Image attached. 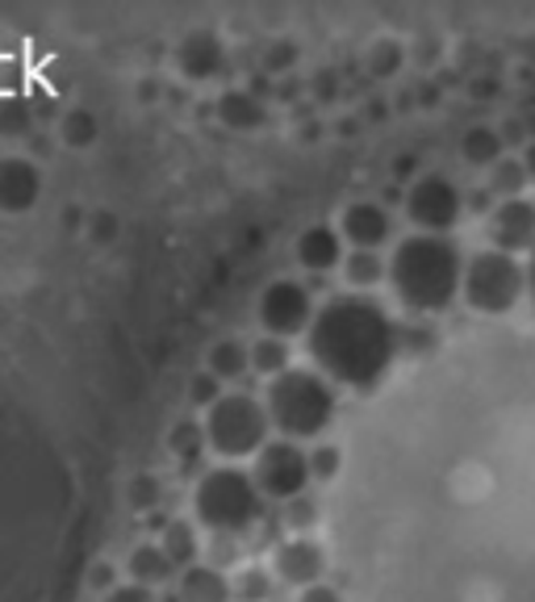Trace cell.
<instances>
[{"label":"cell","mask_w":535,"mask_h":602,"mask_svg":"<svg viewBox=\"0 0 535 602\" xmlns=\"http://www.w3.org/2000/svg\"><path fill=\"white\" fill-rule=\"evenodd\" d=\"M159 499H164V485H159L156 477L142 473V477L130 482V506H135V511H151V506H159Z\"/></svg>","instance_id":"cell-32"},{"label":"cell","mask_w":535,"mask_h":602,"mask_svg":"<svg viewBox=\"0 0 535 602\" xmlns=\"http://www.w3.org/2000/svg\"><path fill=\"white\" fill-rule=\"evenodd\" d=\"M406 214L418 230L427 235H444L460 223L465 214V193L452 185L448 176H418L415 185L406 189Z\"/></svg>","instance_id":"cell-9"},{"label":"cell","mask_w":535,"mask_h":602,"mask_svg":"<svg viewBox=\"0 0 535 602\" xmlns=\"http://www.w3.org/2000/svg\"><path fill=\"white\" fill-rule=\"evenodd\" d=\"M297 264L306 268V273L323 276L330 268H339L344 264V235H339V226H327V223H314L306 226L301 235H297Z\"/></svg>","instance_id":"cell-15"},{"label":"cell","mask_w":535,"mask_h":602,"mask_svg":"<svg viewBox=\"0 0 535 602\" xmlns=\"http://www.w3.org/2000/svg\"><path fill=\"white\" fill-rule=\"evenodd\" d=\"M159 549L168 552V561H172L176 569H192V565H197V552H201V535L192 532V523L176 519V523H168V527H164Z\"/></svg>","instance_id":"cell-20"},{"label":"cell","mask_w":535,"mask_h":602,"mask_svg":"<svg viewBox=\"0 0 535 602\" xmlns=\"http://www.w3.org/2000/svg\"><path fill=\"white\" fill-rule=\"evenodd\" d=\"M306 347H310L314 368L330 385L364 394L385 381L402 344H397V323L373 297L344 293V297H330L327 306L314 314Z\"/></svg>","instance_id":"cell-1"},{"label":"cell","mask_w":535,"mask_h":602,"mask_svg":"<svg viewBox=\"0 0 535 602\" xmlns=\"http://www.w3.org/2000/svg\"><path fill=\"white\" fill-rule=\"evenodd\" d=\"M259 327L264 335H277V339H289V335H310L314 327V297L301 280H273L268 289L259 293Z\"/></svg>","instance_id":"cell-8"},{"label":"cell","mask_w":535,"mask_h":602,"mask_svg":"<svg viewBox=\"0 0 535 602\" xmlns=\"http://www.w3.org/2000/svg\"><path fill=\"white\" fill-rule=\"evenodd\" d=\"M264 118H268V109H264V101H259L256 92H247V88H226L222 97H218V121H222L226 130H235V135L259 130Z\"/></svg>","instance_id":"cell-17"},{"label":"cell","mask_w":535,"mask_h":602,"mask_svg":"<svg viewBox=\"0 0 535 602\" xmlns=\"http://www.w3.org/2000/svg\"><path fill=\"white\" fill-rule=\"evenodd\" d=\"M34 126V105L26 97H0V138H26Z\"/></svg>","instance_id":"cell-26"},{"label":"cell","mask_w":535,"mask_h":602,"mask_svg":"<svg viewBox=\"0 0 535 602\" xmlns=\"http://www.w3.org/2000/svg\"><path fill=\"white\" fill-rule=\"evenodd\" d=\"M280 519H285V527L297 535H306L318 523V502L310 499V494H301V499L285 502V511H280Z\"/></svg>","instance_id":"cell-29"},{"label":"cell","mask_w":535,"mask_h":602,"mask_svg":"<svg viewBox=\"0 0 535 602\" xmlns=\"http://www.w3.org/2000/svg\"><path fill=\"white\" fill-rule=\"evenodd\" d=\"M389 285L410 314H439L465 289V259L444 235H410L389 256Z\"/></svg>","instance_id":"cell-2"},{"label":"cell","mask_w":535,"mask_h":602,"mask_svg":"<svg viewBox=\"0 0 535 602\" xmlns=\"http://www.w3.org/2000/svg\"><path fill=\"white\" fill-rule=\"evenodd\" d=\"M297 602H344L339 599V590H330V585H310V590H301V599Z\"/></svg>","instance_id":"cell-38"},{"label":"cell","mask_w":535,"mask_h":602,"mask_svg":"<svg viewBox=\"0 0 535 602\" xmlns=\"http://www.w3.org/2000/svg\"><path fill=\"white\" fill-rule=\"evenodd\" d=\"M523 168H527V180L535 185V142L527 147V151H523Z\"/></svg>","instance_id":"cell-39"},{"label":"cell","mask_w":535,"mask_h":602,"mask_svg":"<svg viewBox=\"0 0 535 602\" xmlns=\"http://www.w3.org/2000/svg\"><path fill=\"white\" fill-rule=\"evenodd\" d=\"M206 368L222 381V385H226V381L247 377V373H251V347L239 344V339H218V344L209 347Z\"/></svg>","instance_id":"cell-19"},{"label":"cell","mask_w":535,"mask_h":602,"mask_svg":"<svg viewBox=\"0 0 535 602\" xmlns=\"http://www.w3.org/2000/svg\"><path fill=\"white\" fill-rule=\"evenodd\" d=\"M88 235L97 243H113V235H118V223H113V214H97L92 223H88Z\"/></svg>","instance_id":"cell-37"},{"label":"cell","mask_w":535,"mask_h":602,"mask_svg":"<svg viewBox=\"0 0 535 602\" xmlns=\"http://www.w3.org/2000/svg\"><path fill=\"white\" fill-rule=\"evenodd\" d=\"M344 465V456H339V447L335 444H318L310 452V468H314V482H330L335 473Z\"/></svg>","instance_id":"cell-31"},{"label":"cell","mask_w":535,"mask_h":602,"mask_svg":"<svg viewBox=\"0 0 535 602\" xmlns=\"http://www.w3.org/2000/svg\"><path fill=\"white\" fill-rule=\"evenodd\" d=\"M235 599L239 602H268L273 599V578H268V569L259 565H247L235 578Z\"/></svg>","instance_id":"cell-28"},{"label":"cell","mask_w":535,"mask_h":602,"mask_svg":"<svg viewBox=\"0 0 535 602\" xmlns=\"http://www.w3.org/2000/svg\"><path fill=\"white\" fill-rule=\"evenodd\" d=\"M97 135H101V118H97L92 109H85V105H76V109H68V114L59 118V138H63L68 147H76V151L92 147Z\"/></svg>","instance_id":"cell-23"},{"label":"cell","mask_w":535,"mask_h":602,"mask_svg":"<svg viewBox=\"0 0 535 602\" xmlns=\"http://www.w3.org/2000/svg\"><path fill=\"white\" fill-rule=\"evenodd\" d=\"M264 411L285 440H310L335 423V385L318 368H289L268 381Z\"/></svg>","instance_id":"cell-4"},{"label":"cell","mask_w":535,"mask_h":602,"mask_svg":"<svg viewBox=\"0 0 535 602\" xmlns=\"http://www.w3.org/2000/svg\"><path fill=\"white\" fill-rule=\"evenodd\" d=\"M344 276L351 289H373L389 276V264L377 256V251H347L344 259Z\"/></svg>","instance_id":"cell-24"},{"label":"cell","mask_w":535,"mask_h":602,"mask_svg":"<svg viewBox=\"0 0 535 602\" xmlns=\"http://www.w3.org/2000/svg\"><path fill=\"white\" fill-rule=\"evenodd\" d=\"M527 285H532V302H535V251H532V268H527Z\"/></svg>","instance_id":"cell-40"},{"label":"cell","mask_w":535,"mask_h":602,"mask_svg":"<svg viewBox=\"0 0 535 602\" xmlns=\"http://www.w3.org/2000/svg\"><path fill=\"white\" fill-rule=\"evenodd\" d=\"M21 88H26V68H21V59L4 55L0 59V97H21Z\"/></svg>","instance_id":"cell-33"},{"label":"cell","mask_w":535,"mask_h":602,"mask_svg":"<svg viewBox=\"0 0 535 602\" xmlns=\"http://www.w3.org/2000/svg\"><path fill=\"white\" fill-rule=\"evenodd\" d=\"M339 235L351 243V251H380L394 235V218L377 201H351L339 218Z\"/></svg>","instance_id":"cell-10"},{"label":"cell","mask_w":535,"mask_h":602,"mask_svg":"<svg viewBox=\"0 0 535 602\" xmlns=\"http://www.w3.org/2000/svg\"><path fill=\"white\" fill-rule=\"evenodd\" d=\"M523 185H527V168H523V159H502L489 168V193H498L506 201H515L523 197Z\"/></svg>","instance_id":"cell-27"},{"label":"cell","mask_w":535,"mask_h":602,"mask_svg":"<svg viewBox=\"0 0 535 602\" xmlns=\"http://www.w3.org/2000/svg\"><path fill=\"white\" fill-rule=\"evenodd\" d=\"M222 394H226L222 381L214 377L209 368H201V373L189 381V402H192V406H201V411H209V406H214V402H218Z\"/></svg>","instance_id":"cell-30"},{"label":"cell","mask_w":535,"mask_h":602,"mask_svg":"<svg viewBox=\"0 0 535 602\" xmlns=\"http://www.w3.org/2000/svg\"><path fill=\"white\" fill-rule=\"evenodd\" d=\"M273 569H277V578L285 585L310 590V585H318L323 569H327V552L318 549L310 535H294V540H285V544L277 549Z\"/></svg>","instance_id":"cell-13"},{"label":"cell","mask_w":535,"mask_h":602,"mask_svg":"<svg viewBox=\"0 0 535 602\" xmlns=\"http://www.w3.org/2000/svg\"><path fill=\"white\" fill-rule=\"evenodd\" d=\"M126 569H130V582L147 585V590H151V585L172 582V573H176V565L168 561V552L159 549V544H139V549L130 552Z\"/></svg>","instance_id":"cell-18"},{"label":"cell","mask_w":535,"mask_h":602,"mask_svg":"<svg viewBox=\"0 0 535 602\" xmlns=\"http://www.w3.org/2000/svg\"><path fill=\"white\" fill-rule=\"evenodd\" d=\"M176 68L192 85H206L226 68V42L214 30H189L176 47Z\"/></svg>","instance_id":"cell-12"},{"label":"cell","mask_w":535,"mask_h":602,"mask_svg":"<svg viewBox=\"0 0 535 602\" xmlns=\"http://www.w3.org/2000/svg\"><path fill=\"white\" fill-rule=\"evenodd\" d=\"M489 235H494V251H535V201L527 197H515V201H502L494 223H489Z\"/></svg>","instance_id":"cell-14"},{"label":"cell","mask_w":535,"mask_h":602,"mask_svg":"<svg viewBox=\"0 0 535 602\" xmlns=\"http://www.w3.org/2000/svg\"><path fill=\"white\" fill-rule=\"evenodd\" d=\"M180 602H230L235 599V582L226 578L218 565H197L180 569V582H176Z\"/></svg>","instance_id":"cell-16"},{"label":"cell","mask_w":535,"mask_h":602,"mask_svg":"<svg viewBox=\"0 0 535 602\" xmlns=\"http://www.w3.org/2000/svg\"><path fill=\"white\" fill-rule=\"evenodd\" d=\"M368 68H373V76H394L402 68V51H397L394 42H377L368 51Z\"/></svg>","instance_id":"cell-34"},{"label":"cell","mask_w":535,"mask_h":602,"mask_svg":"<svg viewBox=\"0 0 535 602\" xmlns=\"http://www.w3.org/2000/svg\"><path fill=\"white\" fill-rule=\"evenodd\" d=\"M527 276L515 256L506 251H477L465 264V302L477 314H506L523 297Z\"/></svg>","instance_id":"cell-6"},{"label":"cell","mask_w":535,"mask_h":602,"mask_svg":"<svg viewBox=\"0 0 535 602\" xmlns=\"http://www.w3.org/2000/svg\"><path fill=\"white\" fill-rule=\"evenodd\" d=\"M460 156L473 164V168H494L502 164V135L498 130H489V126H473L465 138H460Z\"/></svg>","instance_id":"cell-22"},{"label":"cell","mask_w":535,"mask_h":602,"mask_svg":"<svg viewBox=\"0 0 535 602\" xmlns=\"http://www.w3.org/2000/svg\"><path fill=\"white\" fill-rule=\"evenodd\" d=\"M251 373H259L264 381H277L280 373H289V339L259 335L251 344Z\"/></svg>","instance_id":"cell-21"},{"label":"cell","mask_w":535,"mask_h":602,"mask_svg":"<svg viewBox=\"0 0 535 602\" xmlns=\"http://www.w3.org/2000/svg\"><path fill=\"white\" fill-rule=\"evenodd\" d=\"M113 573H118V569L109 565V561H97L92 573H88V585H92V590H105V594H113V590H118V585H113Z\"/></svg>","instance_id":"cell-36"},{"label":"cell","mask_w":535,"mask_h":602,"mask_svg":"<svg viewBox=\"0 0 535 602\" xmlns=\"http://www.w3.org/2000/svg\"><path fill=\"white\" fill-rule=\"evenodd\" d=\"M42 197V168L26 156L0 159V214H26Z\"/></svg>","instance_id":"cell-11"},{"label":"cell","mask_w":535,"mask_h":602,"mask_svg":"<svg viewBox=\"0 0 535 602\" xmlns=\"http://www.w3.org/2000/svg\"><path fill=\"white\" fill-rule=\"evenodd\" d=\"M264 502L268 499L259 494L256 477L235 465L209 468L192 485V515L206 532L222 535V540L251 532L264 519Z\"/></svg>","instance_id":"cell-3"},{"label":"cell","mask_w":535,"mask_h":602,"mask_svg":"<svg viewBox=\"0 0 535 602\" xmlns=\"http://www.w3.org/2000/svg\"><path fill=\"white\" fill-rule=\"evenodd\" d=\"M105 602H159L147 585H139V582H126V585H118L113 594H105Z\"/></svg>","instance_id":"cell-35"},{"label":"cell","mask_w":535,"mask_h":602,"mask_svg":"<svg viewBox=\"0 0 535 602\" xmlns=\"http://www.w3.org/2000/svg\"><path fill=\"white\" fill-rule=\"evenodd\" d=\"M206 447H209L206 423H176L172 435H168V452H172L180 465H197Z\"/></svg>","instance_id":"cell-25"},{"label":"cell","mask_w":535,"mask_h":602,"mask_svg":"<svg viewBox=\"0 0 535 602\" xmlns=\"http://www.w3.org/2000/svg\"><path fill=\"white\" fill-rule=\"evenodd\" d=\"M268 427L273 418L264 411V402L251 394H222L206 411V440L222 461L259 456L268 447Z\"/></svg>","instance_id":"cell-5"},{"label":"cell","mask_w":535,"mask_h":602,"mask_svg":"<svg viewBox=\"0 0 535 602\" xmlns=\"http://www.w3.org/2000/svg\"><path fill=\"white\" fill-rule=\"evenodd\" d=\"M251 477H256L259 494L268 502H294L306 494V485L314 482V468H310V452L294 440H268V447L256 456L251 465Z\"/></svg>","instance_id":"cell-7"}]
</instances>
